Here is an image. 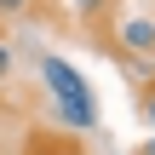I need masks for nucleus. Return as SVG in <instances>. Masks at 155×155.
I'll list each match as a JSON object with an SVG mask.
<instances>
[{"instance_id": "nucleus-1", "label": "nucleus", "mask_w": 155, "mask_h": 155, "mask_svg": "<svg viewBox=\"0 0 155 155\" xmlns=\"http://www.w3.org/2000/svg\"><path fill=\"white\" fill-rule=\"evenodd\" d=\"M40 75H46V86H52V98H58L63 121H69V127H81V132H92V127H98V104H92V92H86L81 69H75V63H63V58H46V63H40Z\"/></svg>"}, {"instance_id": "nucleus-2", "label": "nucleus", "mask_w": 155, "mask_h": 155, "mask_svg": "<svg viewBox=\"0 0 155 155\" xmlns=\"http://www.w3.org/2000/svg\"><path fill=\"white\" fill-rule=\"evenodd\" d=\"M121 46L138 52V58H150L155 52V23L150 17H127V23H121Z\"/></svg>"}, {"instance_id": "nucleus-3", "label": "nucleus", "mask_w": 155, "mask_h": 155, "mask_svg": "<svg viewBox=\"0 0 155 155\" xmlns=\"http://www.w3.org/2000/svg\"><path fill=\"white\" fill-rule=\"evenodd\" d=\"M6 75H12V46L0 40V81H6Z\"/></svg>"}, {"instance_id": "nucleus-4", "label": "nucleus", "mask_w": 155, "mask_h": 155, "mask_svg": "<svg viewBox=\"0 0 155 155\" xmlns=\"http://www.w3.org/2000/svg\"><path fill=\"white\" fill-rule=\"evenodd\" d=\"M144 121H150V127H155V86H150V92H144Z\"/></svg>"}, {"instance_id": "nucleus-5", "label": "nucleus", "mask_w": 155, "mask_h": 155, "mask_svg": "<svg viewBox=\"0 0 155 155\" xmlns=\"http://www.w3.org/2000/svg\"><path fill=\"white\" fill-rule=\"evenodd\" d=\"M23 6H29V0H0V12H23Z\"/></svg>"}, {"instance_id": "nucleus-6", "label": "nucleus", "mask_w": 155, "mask_h": 155, "mask_svg": "<svg viewBox=\"0 0 155 155\" xmlns=\"http://www.w3.org/2000/svg\"><path fill=\"white\" fill-rule=\"evenodd\" d=\"M75 6H81V12H92V6H98V0H75Z\"/></svg>"}, {"instance_id": "nucleus-7", "label": "nucleus", "mask_w": 155, "mask_h": 155, "mask_svg": "<svg viewBox=\"0 0 155 155\" xmlns=\"http://www.w3.org/2000/svg\"><path fill=\"white\" fill-rule=\"evenodd\" d=\"M138 155H155V138H150V144H144V150H138Z\"/></svg>"}]
</instances>
